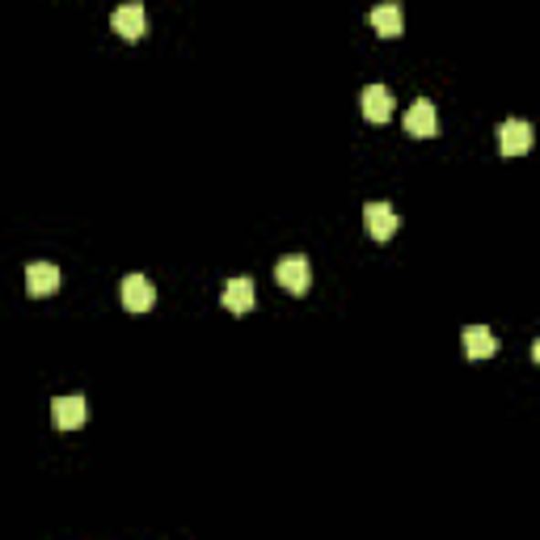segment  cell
<instances>
[{
  "mask_svg": "<svg viewBox=\"0 0 540 540\" xmlns=\"http://www.w3.org/2000/svg\"><path fill=\"white\" fill-rule=\"evenodd\" d=\"M439 132V114H435V101L418 98L414 106L406 111V135H414V140H430V135Z\"/></svg>",
  "mask_w": 540,
  "mask_h": 540,
  "instance_id": "2",
  "label": "cell"
},
{
  "mask_svg": "<svg viewBox=\"0 0 540 540\" xmlns=\"http://www.w3.org/2000/svg\"><path fill=\"white\" fill-rule=\"evenodd\" d=\"M461 338H464V355H469V359H490V355H498V338L485 330V325H469Z\"/></svg>",
  "mask_w": 540,
  "mask_h": 540,
  "instance_id": "11",
  "label": "cell"
},
{
  "mask_svg": "<svg viewBox=\"0 0 540 540\" xmlns=\"http://www.w3.org/2000/svg\"><path fill=\"white\" fill-rule=\"evenodd\" d=\"M367 26H372L380 38H397L401 34V9L393 5V0H385V5H376V9L367 13Z\"/></svg>",
  "mask_w": 540,
  "mask_h": 540,
  "instance_id": "10",
  "label": "cell"
},
{
  "mask_svg": "<svg viewBox=\"0 0 540 540\" xmlns=\"http://www.w3.org/2000/svg\"><path fill=\"white\" fill-rule=\"evenodd\" d=\"M56 287H59V266H51V262L26 266V291H30V296H51Z\"/></svg>",
  "mask_w": 540,
  "mask_h": 540,
  "instance_id": "9",
  "label": "cell"
},
{
  "mask_svg": "<svg viewBox=\"0 0 540 540\" xmlns=\"http://www.w3.org/2000/svg\"><path fill=\"white\" fill-rule=\"evenodd\" d=\"M156 304V287L143 275H127L122 279V309L127 312H148Z\"/></svg>",
  "mask_w": 540,
  "mask_h": 540,
  "instance_id": "5",
  "label": "cell"
},
{
  "mask_svg": "<svg viewBox=\"0 0 540 540\" xmlns=\"http://www.w3.org/2000/svg\"><path fill=\"white\" fill-rule=\"evenodd\" d=\"M224 309L237 312V317L254 309V279H228V287H224Z\"/></svg>",
  "mask_w": 540,
  "mask_h": 540,
  "instance_id": "12",
  "label": "cell"
},
{
  "mask_svg": "<svg viewBox=\"0 0 540 540\" xmlns=\"http://www.w3.org/2000/svg\"><path fill=\"white\" fill-rule=\"evenodd\" d=\"M364 228L372 241H388L393 232H397V211L388 207V203H367L364 207Z\"/></svg>",
  "mask_w": 540,
  "mask_h": 540,
  "instance_id": "4",
  "label": "cell"
},
{
  "mask_svg": "<svg viewBox=\"0 0 540 540\" xmlns=\"http://www.w3.org/2000/svg\"><path fill=\"white\" fill-rule=\"evenodd\" d=\"M111 26H114V34L127 38V43H140L143 34H148V13H143V5H119Z\"/></svg>",
  "mask_w": 540,
  "mask_h": 540,
  "instance_id": "3",
  "label": "cell"
},
{
  "mask_svg": "<svg viewBox=\"0 0 540 540\" xmlns=\"http://www.w3.org/2000/svg\"><path fill=\"white\" fill-rule=\"evenodd\" d=\"M359 106H364V119H372V122H388V119H393V93H388L385 85H364Z\"/></svg>",
  "mask_w": 540,
  "mask_h": 540,
  "instance_id": "7",
  "label": "cell"
},
{
  "mask_svg": "<svg viewBox=\"0 0 540 540\" xmlns=\"http://www.w3.org/2000/svg\"><path fill=\"white\" fill-rule=\"evenodd\" d=\"M498 148H503L507 156L528 153V148H532V122H524V119L498 122Z\"/></svg>",
  "mask_w": 540,
  "mask_h": 540,
  "instance_id": "6",
  "label": "cell"
},
{
  "mask_svg": "<svg viewBox=\"0 0 540 540\" xmlns=\"http://www.w3.org/2000/svg\"><path fill=\"white\" fill-rule=\"evenodd\" d=\"M275 279L291 291V296H304L312 287V266H309V258L304 254H287V258H279V266H275Z\"/></svg>",
  "mask_w": 540,
  "mask_h": 540,
  "instance_id": "1",
  "label": "cell"
},
{
  "mask_svg": "<svg viewBox=\"0 0 540 540\" xmlns=\"http://www.w3.org/2000/svg\"><path fill=\"white\" fill-rule=\"evenodd\" d=\"M51 422H56L59 430H77L80 422H85V397H80V393H72V397H56L51 401Z\"/></svg>",
  "mask_w": 540,
  "mask_h": 540,
  "instance_id": "8",
  "label": "cell"
}]
</instances>
